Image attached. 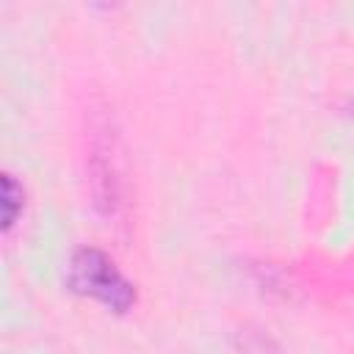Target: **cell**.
<instances>
[{"instance_id":"cell-1","label":"cell","mask_w":354,"mask_h":354,"mask_svg":"<svg viewBox=\"0 0 354 354\" xmlns=\"http://www.w3.org/2000/svg\"><path fill=\"white\" fill-rule=\"evenodd\" d=\"M66 282L75 293L91 296L116 313H127L136 304V285L113 266L105 252L94 246H83L72 254Z\"/></svg>"},{"instance_id":"cell-2","label":"cell","mask_w":354,"mask_h":354,"mask_svg":"<svg viewBox=\"0 0 354 354\" xmlns=\"http://www.w3.org/2000/svg\"><path fill=\"white\" fill-rule=\"evenodd\" d=\"M3 230L8 232L11 227H14V221H17V216H19V210H22V185L11 177V174H3Z\"/></svg>"}]
</instances>
